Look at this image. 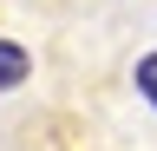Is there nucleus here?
<instances>
[{
	"instance_id": "obj_2",
	"label": "nucleus",
	"mask_w": 157,
	"mask_h": 151,
	"mask_svg": "<svg viewBox=\"0 0 157 151\" xmlns=\"http://www.w3.org/2000/svg\"><path fill=\"white\" fill-rule=\"evenodd\" d=\"M137 92L157 105V53H151V59H137Z\"/></svg>"
},
{
	"instance_id": "obj_1",
	"label": "nucleus",
	"mask_w": 157,
	"mask_h": 151,
	"mask_svg": "<svg viewBox=\"0 0 157 151\" xmlns=\"http://www.w3.org/2000/svg\"><path fill=\"white\" fill-rule=\"evenodd\" d=\"M26 66H33V59H26V53H20L13 40H0V92H13L20 79H26Z\"/></svg>"
}]
</instances>
